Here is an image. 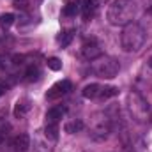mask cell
Masks as SVG:
<instances>
[{
	"mask_svg": "<svg viewBox=\"0 0 152 152\" xmlns=\"http://www.w3.org/2000/svg\"><path fill=\"white\" fill-rule=\"evenodd\" d=\"M138 14V4L134 0H113L106 11V20L110 25L126 27L134 21Z\"/></svg>",
	"mask_w": 152,
	"mask_h": 152,
	"instance_id": "1",
	"label": "cell"
},
{
	"mask_svg": "<svg viewBox=\"0 0 152 152\" xmlns=\"http://www.w3.org/2000/svg\"><path fill=\"white\" fill-rule=\"evenodd\" d=\"M145 37H147V32L145 28L133 21L129 25H126L122 28V34H120V44H122V50L127 51V53H134L138 51L143 44H145Z\"/></svg>",
	"mask_w": 152,
	"mask_h": 152,
	"instance_id": "2",
	"label": "cell"
},
{
	"mask_svg": "<svg viewBox=\"0 0 152 152\" xmlns=\"http://www.w3.org/2000/svg\"><path fill=\"white\" fill-rule=\"evenodd\" d=\"M127 108H129L131 117H133L138 124L149 122V118H151V108H149L147 99H145L140 92L133 90V92L127 94Z\"/></svg>",
	"mask_w": 152,
	"mask_h": 152,
	"instance_id": "3",
	"label": "cell"
},
{
	"mask_svg": "<svg viewBox=\"0 0 152 152\" xmlns=\"http://www.w3.org/2000/svg\"><path fill=\"white\" fill-rule=\"evenodd\" d=\"M92 71L99 78H104V80H112L118 75L120 71V64L118 60L113 57H99L96 60H92Z\"/></svg>",
	"mask_w": 152,
	"mask_h": 152,
	"instance_id": "4",
	"label": "cell"
},
{
	"mask_svg": "<svg viewBox=\"0 0 152 152\" xmlns=\"http://www.w3.org/2000/svg\"><path fill=\"white\" fill-rule=\"evenodd\" d=\"M71 88H73V85H71V81H69V80H60V81H57L55 85H51V88L46 92V99H48V101L60 99V97H62V96H66Z\"/></svg>",
	"mask_w": 152,
	"mask_h": 152,
	"instance_id": "5",
	"label": "cell"
},
{
	"mask_svg": "<svg viewBox=\"0 0 152 152\" xmlns=\"http://www.w3.org/2000/svg\"><path fill=\"white\" fill-rule=\"evenodd\" d=\"M81 53H83V57L87 58V60H96V58H99V57H103V50H101V46L96 42V41H87V42H83V46H81Z\"/></svg>",
	"mask_w": 152,
	"mask_h": 152,
	"instance_id": "6",
	"label": "cell"
},
{
	"mask_svg": "<svg viewBox=\"0 0 152 152\" xmlns=\"http://www.w3.org/2000/svg\"><path fill=\"white\" fill-rule=\"evenodd\" d=\"M110 129H112V122H110L108 117H104V118L97 120V124L94 126V129H92V136H94L96 140H104V138L108 136Z\"/></svg>",
	"mask_w": 152,
	"mask_h": 152,
	"instance_id": "7",
	"label": "cell"
},
{
	"mask_svg": "<svg viewBox=\"0 0 152 152\" xmlns=\"http://www.w3.org/2000/svg\"><path fill=\"white\" fill-rule=\"evenodd\" d=\"M28 149H30V136L28 134L21 133V134L14 136V140H12V151L14 152H27Z\"/></svg>",
	"mask_w": 152,
	"mask_h": 152,
	"instance_id": "8",
	"label": "cell"
},
{
	"mask_svg": "<svg viewBox=\"0 0 152 152\" xmlns=\"http://www.w3.org/2000/svg\"><path fill=\"white\" fill-rule=\"evenodd\" d=\"M66 115V108L64 106H53L46 112V124H58Z\"/></svg>",
	"mask_w": 152,
	"mask_h": 152,
	"instance_id": "9",
	"label": "cell"
},
{
	"mask_svg": "<svg viewBox=\"0 0 152 152\" xmlns=\"http://www.w3.org/2000/svg\"><path fill=\"white\" fill-rule=\"evenodd\" d=\"M30 108H32V104H30V99H27V97H21V99H18V101H16V104H14V117H16V118H21V117H25V115L30 112Z\"/></svg>",
	"mask_w": 152,
	"mask_h": 152,
	"instance_id": "10",
	"label": "cell"
},
{
	"mask_svg": "<svg viewBox=\"0 0 152 152\" xmlns=\"http://www.w3.org/2000/svg\"><path fill=\"white\" fill-rule=\"evenodd\" d=\"M97 9H99V0H85V2H83V5H81L83 18H85V20L94 18V16H96V12H97Z\"/></svg>",
	"mask_w": 152,
	"mask_h": 152,
	"instance_id": "11",
	"label": "cell"
},
{
	"mask_svg": "<svg viewBox=\"0 0 152 152\" xmlns=\"http://www.w3.org/2000/svg\"><path fill=\"white\" fill-rule=\"evenodd\" d=\"M101 88H103V87H101L99 83H88V85L83 87L81 96H83L85 99H97L99 94H101Z\"/></svg>",
	"mask_w": 152,
	"mask_h": 152,
	"instance_id": "12",
	"label": "cell"
},
{
	"mask_svg": "<svg viewBox=\"0 0 152 152\" xmlns=\"http://www.w3.org/2000/svg\"><path fill=\"white\" fill-rule=\"evenodd\" d=\"M39 76H41V69H39V66H36V64H30V66L25 69V75H23V78H25V81H37Z\"/></svg>",
	"mask_w": 152,
	"mask_h": 152,
	"instance_id": "13",
	"label": "cell"
},
{
	"mask_svg": "<svg viewBox=\"0 0 152 152\" xmlns=\"http://www.w3.org/2000/svg\"><path fill=\"white\" fill-rule=\"evenodd\" d=\"M44 136L50 142H57L58 140V124H46L44 127Z\"/></svg>",
	"mask_w": 152,
	"mask_h": 152,
	"instance_id": "14",
	"label": "cell"
},
{
	"mask_svg": "<svg viewBox=\"0 0 152 152\" xmlns=\"http://www.w3.org/2000/svg\"><path fill=\"white\" fill-rule=\"evenodd\" d=\"M81 129H83V122H81L80 118H76V120H71V122H67V124L64 126V131H66V133H69V134L80 133Z\"/></svg>",
	"mask_w": 152,
	"mask_h": 152,
	"instance_id": "15",
	"label": "cell"
},
{
	"mask_svg": "<svg viewBox=\"0 0 152 152\" xmlns=\"http://www.w3.org/2000/svg\"><path fill=\"white\" fill-rule=\"evenodd\" d=\"M118 96V87H113V85H106L101 88V94H99V99H110V97H115Z\"/></svg>",
	"mask_w": 152,
	"mask_h": 152,
	"instance_id": "16",
	"label": "cell"
},
{
	"mask_svg": "<svg viewBox=\"0 0 152 152\" xmlns=\"http://www.w3.org/2000/svg\"><path fill=\"white\" fill-rule=\"evenodd\" d=\"M12 23H14V14H11V12L0 14V28H2V30H7Z\"/></svg>",
	"mask_w": 152,
	"mask_h": 152,
	"instance_id": "17",
	"label": "cell"
},
{
	"mask_svg": "<svg viewBox=\"0 0 152 152\" xmlns=\"http://www.w3.org/2000/svg\"><path fill=\"white\" fill-rule=\"evenodd\" d=\"M73 37H75V32H73V30H66V32H62V34L57 37V42H58L62 48H66V46L73 41Z\"/></svg>",
	"mask_w": 152,
	"mask_h": 152,
	"instance_id": "18",
	"label": "cell"
},
{
	"mask_svg": "<svg viewBox=\"0 0 152 152\" xmlns=\"http://www.w3.org/2000/svg\"><path fill=\"white\" fill-rule=\"evenodd\" d=\"M80 11V5H75V4H66L64 9H62V16L64 18H73L76 16V12Z\"/></svg>",
	"mask_w": 152,
	"mask_h": 152,
	"instance_id": "19",
	"label": "cell"
},
{
	"mask_svg": "<svg viewBox=\"0 0 152 152\" xmlns=\"http://www.w3.org/2000/svg\"><path fill=\"white\" fill-rule=\"evenodd\" d=\"M9 129H11V126L7 122V118H0V145L5 142V138L9 134Z\"/></svg>",
	"mask_w": 152,
	"mask_h": 152,
	"instance_id": "20",
	"label": "cell"
},
{
	"mask_svg": "<svg viewBox=\"0 0 152 152\" xmlns=\"http://www.w3.org/2000/svg\"><path fill=\"white\" fill-rule=\"evenodd\" d=\"M48 67H50L51 71H60V69H62V62H60V58H57V57L48 58Z\"/></svg>",
	"mask_w": 152,
	"mask_h": 152,
	"instance_id": "21",
	"label": "cell"
},
{
	"mask_svg": "<svg viewBox=\"0 0 152 152\" xmlns=\"http://www.w3.org/2000/svg\"><path fill=\"white\" fill-rule=\"evenodd\" d=\"M27 5H28V0H14V7L20 11H25Z\"/></svg>",
	"mask_w": 152,
	"mask_h": 152,
	"instance_id": "22",
	"label": "cell"
},
{
	"mask_svg": "<svg viewBox=\"0 0 152 152\" xmlns=\"http://www.w3.org/2000/svg\"><path fill=\"white\" fill-rule=\"evenodd\" d=\"M5 90H7V87H5L4 83H0V97H2L4 94H5Z\"/></svg>",
	"mask_w": 152,
	"mask_h": 152,
	"instance_id": "23",
	"label": "cell"
},
{
	"mask_svg": "<svg viewBox=\"0 0 152 152\" xmlns=\"http://www.w3.org/2000/svg\"><path fill=\"white\" fill-rule=\"evenodd\" d=\"M66 4H75V5H80V0H64Z\"/></svg>",
	"mask_w": 152,
	"mask_h": 152,
	"instance_id": "24",
	"label": "cell"
},
{
	"mask_svg": "<svg viewBox=\"0 0 152 152\" xmlns=\"http://www.w3.org/2000/svg\"><path fill=\"white\" fill-rule=\"evenodd\" d=\"M147 66H149V67H151V69H152V55H151V57H149V60H147Z\"/></svg>",
	"mask_w": 152,
	"mask_h": 152,
	"instance_id": "25",
	"label": "cell"
}]
</instances>
